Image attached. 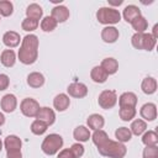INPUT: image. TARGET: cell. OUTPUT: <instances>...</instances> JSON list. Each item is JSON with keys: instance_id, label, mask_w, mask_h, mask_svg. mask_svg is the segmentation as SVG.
Returning a JSON list of instances; mask_svg holds the SVG:
<instances>
[{"instance_id": "obj_1", "label": "cell", "mask_w": 158, "mask_h": 158, "mask_svg": "<svg viewBox=\"0 0 158 158\" xmlns=\"http://www.w3.org/2000/svg\"><path fill=\"white\" fill-rule=\"evenodd\" d=\"M38 37L36 35H27L21 40V47L19 49V59L21 63L30 65L38 58Z\"/></svg>"}, {"instance_id": "obj_2", "label": "cell", "mask_w": 158, "mask_h": 158, "mask_svg": "<svg viewBox=\"0 0 158 158\" xmlns=\"http://www.w3.org/2000/svg\"><path fill=\"white\" fill-rule=\"evenodd\" d=\"M98 151L101 156L109 158H123L127 153V148L123 143L112 139H109L104 146L99 147Z\"/></svg>"}, {"instance_id": "obj_3", "label": "cell", "mask_w": 158, "mask_h": 158, "mask_svg": "<svg viewBox=\"0 0 158 158\" xmlns=\"http://www.w3.org/2000/svg\"><path fill=\"white\" fill-rule=\"evenodd\" d=\"M62 147H63V138L58 133H49L48 136L44 137L41 144V149L47 156H53L58 153Z\"/></svg>"}, {"instance_id": "obj_4", "label": "cell", "mask_w": 158, "mask_h": 158, "mask_svg": "<svg viewBox=\"0 0 158 158\" xmlns=\"http://www.w3.org/2000/svg\"><path fill=\"white\" fill-rule=\"evenodd\" d=\"M96 19L102 25H115L121 20V14L115 7H100L96 12Z\"/></svg>"}, {"instance_id": "obj_5", "label": "cell", "mask_w": 158, "mask_h": 158, "mask_svg": "<svg viewBox=\"0 0 158 158\" xmlns=\"http://www.w3.org/2000/svg\"><path fill=\"white\" fill-rule=\"evenodd\" d=\"M117 102V95L115 90H104L98 98V104L101 109L109 110L112 109Z\"/></svg>"}, {"instance_id": "obj_6", "label": "cell", "mask_w": 158, "mask_h": 158, "mask_svg": "<svg viewBox=\"0 0 158 158\" xmlns=\"http://www.w3.org/2000/svg\"><path fill=\"white\" fill-rule=\"evenodd\" d=\"M40 109H41L40 107V104L35 99H32V98H26L20 104L21 112L25 116H27V117H36L37 114H38V111H40Z\"/></svg>"}, {"instance_id": "obj_7", "label": "cell", "mask_w": 158, "mask_h": 158, "mask_svg": "<svg viewBox=\"0 0 158 158\" xmlns=\"http://www.w3.org/2000/svg\"><path fill=\"white\" fill-rule=\"evenodd\" d=\"M67 91H68L69 96H73V98H77V99H81V98L86 96V94H88V86L85 84H83V83L74 81V83H72V84L68 85Z\"/></svg>"}, {"instance_id": "obj_8", "label": "cell", "mask_w": 158, "mask_h": 158, "mask_svg": "<svg viewBox=\"0 0 158 158\" xmlns=\"http://www.w3.org/2000/svg\"><path fill=\"white\" fill-rule=\"evenodd\" d=\"M0 106L4 112H14L15 109L17 107V99L14 94H6L2 96L1 101H0Z\"/></svg>"}, {"instance_id": "obj_9", "label": "cell", "mask_w": 158, "mask_h": 158, "mask_svg": "<svg viewBox=\"0 0 158 158\" xmlns=\"http://www.w3.org/2000/svg\"><path fill=\"white\" fill-rule=\"evenodd\" d=\"M36 118L40 120V121H42V122H44L47 126H51L56 121V114H54V111L51 107L44 106V107H41L40 109Z\"/></svg>"}, {"instance_id": "obj_10", "label": "cell", "mask_w": 158, "mask_h": 158, "mask_svg": "<svg viewBox=\"0 0 158 158\" xmlns=\"http://www.w3.org/2000/svg\"><path fill=\"white\" fill-rule=\"evenodd\" d=\"M139 115L146 121H154L157 118V106H156V104H153V102L144 104L139 110Z\"/></svg>"}, {"instance_id": "obj_11", "label": "cell", "mask_w": 158, "mask_h": 158, "mask_svg": "<svg viewBox=\"0 0 158 158\" xmlns=\"http://www.w3.org/2000/svg\"><path fill=\"white\" fill-rule=\"evenodd\" d=\"M51 17H52L57 23L65 22V21L69 19V10H68L65 6H63V5L54 6V7L52 9Z\"/></svg>"}, {"instance_id": "obj_12", "label": "cell", "mask_w": 158, "mask_h": 158, "mask_svg": "<svg viewBox=\"0 0 158 158\" xmlns=\"http://www.w3.org/2000/svg\"><path fill=\"white\" fill-rule=\"evenodd\" d=\"M118 36H120L118 30L116 27H114V26H106L101 31V38L106 43H114V42H116L118 40Z\"/></svg>"}, {"instance_id": "obj_13", "label": "cell", "mask_w": 158, "mask_h": 158, "mask_svg": "<svg viewBox=\"0 0 158 158\" xmlns=\"http://www.w3.org/2000/svg\"><path fill=\"white\" fill-rule=\"evenodd\" d=\"M136 104H137V96L135 93L126 91L121 94L118 98L120 107H136Z\"/></svg>"}, {"instance_id": "obj_14", "label": "cell", "mask_w": 158, "mask_h": 158, "mask_svg": "<svg viewBox=\"0 0 158 158\" xmlns=\"http://www.w3.org/2000/svg\"><path fill=\"white\" fill-rule=\"evenodd\" d=\"M69 105H70V99H69V96L67 94L60 93V94L56 95V98L53 99V106L59 112L65 111L69 107Z\"/></svg>"}, {"instance_id": "obj_15", "label": "cell", "mask_w": 158, "mask_h": 158, "mask_svg": "<svg viewBox=\"0 0 158 158\" xmlns=\"http://www.w3.org/2000/svg\"><path fill=\"white\" fill-rule=\"evenodd\" d=\"M2 42L6 47L9 48H14V47H17L21 42V37L17 32L15 31H7L4 33L2 36Z\"/></svg>"}, {"instance_id": "obj_16", "label": "cell", "mask_w": 158, "mask_h": 158, "mask_svg": "<svg viewBox=\"0 0 158 158\" xmlns=\"http://www.w3.org/2000/svg\"><path fill=\"white\" fill-rule=\"evenodd\" d=\"M86 123H88V127L89 130H93V131H96V130H101L105 125V120L101 115L99 114H91L88 120H86Z\"/></svg>"}, {"instance_id": "obj_17", "label": "cell", "mask_w": 158, "mask_h": 158, "mask_svg": "<svg viewBox=\"0 0 158 158\" xmlns=\"http://www.w3.org/2000/svg\"><path fill=\"white\" fill-rule=\"evenodd\" d=\"M21 146H22L21 139L15 135L7 136L4 141V147H5L6 152H9V151H21Z\"/></svg>"}, {"instance_id": "obj_18", "label": "cell", "mask_w": 158, "mask_h": 158, "mask_svg": "<svg viewBox=\"0 0 158 158\" xmlns=\"http://www.w3.org/2000/svg\"><path fill=\"white\" fill-rule=\"evenodd\" d=\"M100 67L106 72L107 75H111V74H115L118 70V62L112 57H107V58L102 59Z\"/></svg>"}, {"instance_id": "obj_19", "label": "cell", "mask_w": 158, "mask_h": 158, "mask_svg": "<svg viewBox=\"0 0 158 158\" xmlns=\"http://www.w3.org/2000/svg\"><path fill=\"white\" fill-rule=\"evenodd\" d=\"M122 16L125 19V21L127 22H132L135 19L142 16L141 15V10L136 6V5H127L125 9H123V12H122Z\"/></svg>"}, {"instance_id": "obj_20", "label": "cell", "mask_w": 158, "mask_h": 158, "mask_svg": "<svg viewBox=\"0 0 158 158\" xmlns=\"http://www.w3.org/2000/svg\"><path fill=\"white\" fill-rule=\"evenodd\" d=\"M27 84L31 86V88H41L43 84H44V77L42 73L40 72H32L27 75Z\"/></svg>"}, {"instance_id": "obj_21", "label": "cell", "mask_w": 158, "mask_h": 158, "mask_svg": "<svg viewBox=\"0 0 158 158\" xmlns=\"http://www.w3.org/2000/svg\"><path fill=\"white\" fill-rule=\"evenodd\" d=\"M73 137H74V139H77L78 142H86V141H89V138L91 137L90 130H89L88 127L80 125V126H78V127L74 128V131H73Z\"/></svg>"}, {"instance_id": "obj_22", "label": "cell", "mask_w": 158, "mask_h": 158, "mask_svg": "<svg viewBox=\"0 0 158 158\" xmlns=\"http://www.w3.org/2000/svg\"><path fill=\"white\" fill-rule=\"evenodd\" d=\"M141 89L147 95L154 94L157 90V80L152 77H146L141 83Z\"/></svg>"}, {"instance_id": "obj_23", "label": "cell", "mask_w": 158, "mask_h": 158, "mask_svg": "<svg viewBox=\"0 0 158 158\" xmlns=\"http://www.w3.org/2000/svg\"><path fill=\"white\" fill-rule=\"evenodd\" d=\"M0 62L6 68L14 67V64L16 62V54H15V52L12 49H5V51H2V53L0 56Z\"/></svg>"}, {"instance_id": "obj_24", "label": "cell", "mask_w": 158, "mask_h": 158, "mask_svg": "<svg viewBox=\"0 0 158 158\" xmlns=\"http://www.w3.org/2000/svg\"><path fill=\"white\" fill-rule=\"evenodd\" d=\"M107 77H109V75L106 74V72H105L100 65H95V67L91 69V72H90V78L93 79V81L99 83V84L105 83L106 79H107Z\"/></svg>"}, {"instance_id": "obj_25", "label": "cell", "mask_w": 158, "mask_h": 158, "mask_svg": "<svg viewBox=\"0 0 158 158\" xmlns=\"http://www.w3.org/2000/svg\"><path fill=\"white\" fill-rule=\"evenodd\" d=\"M146 130H147V123H146V121L142 120V118L135 120V121L131 123V127H130L131 133L135 135V136H141V135H143V133L146 132Z\"/></svg>"}, {"instance_id": "obj_26", "label": "cell", "mask_w": 158, "mask_h": 158, "mask_svg": "<svg viewBox=\"0 0 158 158\" xmlns=\"http://www.w3.org/2000/svg\"><path fill=\"white\" fill-rule=\"evenodd\" d=\"M43 15V10L38 4H30L26 9V16L28 19H33V20H40Z\"/></svg>"}, {"instance_id": "obj_27", "label": "cell", "mask_w": 158, "mask_h": 158, "mask_svg": "<svg viewBox=\"0 0 158 158\" xmlns=\"http://www.w3.org/2000/svg\"><path fill=\"white\" fill-rule=\"evenodd\" d=\"M91 139H93V143L99 148V147L104 146L110 138H109V136H107V133H106L105 131H102V130H96V131H94V133H93V136H91Z\"/></svg>"}, {"instance_id": "obj_28", "label": "cell", "mask_w": 158, "mask_h": 158, "mask_svg": "<svg viewBox=\"0 0 158 158\" xmlns=\"http://www.w3.org/2000/svg\"><path fill=\"white\" fill-rule=\"evenodd\" d=\"M131 26H132V28L136 31V33H143V32L147 30V27H148V22H147V20H146V17L139 16V17L135 19V20L131 22Z\"/></svg>"}, {"instance_id": "obj_29", "label": "cell", "mask_w": 158, "mask_h": 158, "mask_svg": "<svg viewBox=\"0 0 158 158\" xmlns=\"http://www.w3.org/2000/svg\"><path fill=\"white\" fill-rule=\"evenodd\" d=\"M115 137L117 138V142L125 143V142H128L131 139L132 133H131L130 128H127V127H118L115 131Z\"/></svg>"}, {"instance_id": "obj_30", "label": "cell", "mask_w": 158, "mask_h": 158, "mask_svg": "<svg viewBox=\"0 0 158 158\" xmlns=\"http://www.w3.org/2000/svg\"><path fill=\"white\" fill-rule=\"evenodd\" d=\"M142 143L144 146H157L158 144V135L156 131H146L142 136Z\"/></svg>"}, {"instance_id": "obj_31", "label": "cell", "mask_w": 158, "mask_h": 158, "mask_svg": "<svg viewBox=\"0 0 158 158\" xmlns=\"http://www.w3.org/2000/svg\"><path fill=\"white\" fill-rule=\"evenodd\" d=\"M118 115L122 121H131L136 116V107H120Z\"/></svg>"}, {"instance_id": "obj_32", "label": "cell", "mask_w": 158, "mask_h": 158, "mask_svg": "<svg viewBox=\"0 0 158 158\" xmlns=\"http://www.w3.org/2000/svg\"><path fill=\"white\" fill-rule=\"evenodd\" d=\"M56 27H57V22L51 16H46L41 21V30L44 32H52L53 30H56Z\"/></svg>"}, {"instance_id": "obj_33", "label": "cell", "mask_w": 158, "mask_h": 158, "mask_svg": "<svg viewBox=\"0 0 158 158\" xmlns=\"http://www.w3.org/2000/svg\"><path fill=\"white\" fill-rule=\"evenodd\" d=\"M156 43H157V40H156L151 33H146V32L143 33V44H142V49L151 52V51L154 48Z\"/></svg>"}, {"instance_id": "obj_34", "label": "cell", "mask_w": 158, "mask_h": 158, "mask_svg": "<svg viewBox=\"0 0 158 158\" xmlns=\"http://www.w3.org/2000/svg\"><path fill=\"white\" fill-rule=\"evenodd\" d=\"M47 125L40 120H35L32 123H31V132L33 135H37V136H41L43 135L46 131H47Z\"/></svg>"}, {"instance_id": "obj_35", "label": "cell", "mask_w": 158, "mask_h": 158, "mask_svg": "<svg viewBox=\"0 0 158 158\" xmlns=\"http://www.w3.org/2000/svg\"><path fill=\"white\" fill-rule=\"evenodd\" d=\"M14 12V5L9 0H0V15L1 16H11Z\"/></svg>"}, {"instance_id": "obj_36", "label": "cell", "mask_w": 158, "mask_h": 158, "mask_svg": "<svg viewBox=\"0 0 158 158\" xmlns=\"http://www.w3.org/2000/svg\"><path fill=\"white\" fill-rule=\"evenodd\" d=\"M38 21L37 20H33V19H28V17H26L23 21H22V23H21V27H22V30L23 31H27V32H31V31H35L37 27H38Z\"/></svg>"}, {"instance_id": "obj_37", "label": "cell", "mask_w": 158, "mask_h": 158, "mask_svg": "<svg viewBox=\"0 0 158 158\" xmlns=\"http://www.w3.org/2000/svg\"><path fill=\"white\" fill-rule=\"evenodd\" d=\"M143 158H158V147L157 146H146L142 152Z\"/></svg>"}, {"instance_id": "obj_38", "label": "cell", "mask_w": 158, "mask_h": 158, "mask_svg": "<svg viewBox=\"0 0 158 158\" xmlns=\"http://www.w3.org/2000/svg\"><path fill=\"white\" fill-rule=\"evenodd\" d=\"M144 33V32H143ZM143 33H135L131 38V43L136 49H142L143 44Z\"/></svg>"}, {"instance_id": "obj_39", "label": "cell", "mask_w": 158, "mask_h": 158, "mask_svg": "<svg viewBox=\"0 0 158 158\" xmlns=\"http://www.w3.org/2000/svg\"><path fill=\"white\" fill-rule=\"evenodd\" d=\"M70 151L73 152V154L75 156V158H80V157L84 154V147H83V144H80L79 142H78V143L72 144Z\"/></svg>"}, {"instance_id": "obj_40", "label": "cell", "mask_w": 158, "mask_h": 158, "mask_svg": "<svg viewBox=\"0 0 158 158\" xmlns=\"http://www.w3.org/2000/svg\"><path fill=\"white\" fill-rule=\"evenodd\" d=\"M10 85V79L6 74H0V91L7 89Z\"/></svg>"}, {"instance_id": "obj_41", "label": "cell", "mask_w": 158, "mask_h": 158, "mask_svg": "<svg viewBox=\"0 0 158 158\" xmlns=\"http://www.w3.org/2000/svg\"><path fill=\"white\" fill-rule=\"evenodd\" d=\"M57 158H75V156L73 154V152L70 151V148H64V149L59 151Z\"/></svg>"}, {"instance_id": "obj_42", "label": "cell", "mask_w": 158, "mask_h": 158, "mask_svg": "<svg viewBox=\"0 0 158 158\" xmlns=\"http://www.w3.org/2000/svg\"><path fill=\"white\" fill-rule=\"evenodd\" d=\"M6 158H22L21 151H9L6 152Z\"/></svg>"}, {"instance_id": "obj_43", "label": "cell", "mask_w": 158, "mask_h": 158, "mask_svg": "<svg viewBox=\"0 0 158 158\" xmlns=\"http://www.w3.org/2000/svg\"><path fill=\"white\" fill-rule=\"evenodd\" d=\"M123 1L122 0H117V1H114V0H109V5H112V6H118L121 5Z\"/></svg>"}, {"instance_id": "obj_44", "label": "cell", "mask_w": 158, "mask_h": 158, "mask_svg": "<svg viewBox=\"0 0 158 158\" xmlns=\"http://www.w3.org/2000/svg\"><path fill=\"white\" fill-rule=\"evenodd\" d=\"M157 31H158V25H154V27H153V33H151L156 40L158 38V35H157Z\"/></svg>"}, {"instance_id": "obj_45", "label": "cell", "mask_w": 158, "mask_h": 158, "mask_svg": "<svg viewBox=\"0 0 158 158\" xmlns=\"http://www.w3.org/2000/svg\"><path fill=\"white\" fill-rule=\"evenodd\" d=\"M5 123V116L2 112H0V126H2Z\"/></svg>"}, {"instance_id": "obj_46", "label": "cell", "mask_w": 158, "mask_h": 158, "mask_svg": "<svg viewBox=\"0 0 158 158\" xmlns=\"http://www.w3.org/2000/svg\"><path fill=\"white\" fill-rule=\"evenodd\" d=\"M1 149H2V142H1V139H0V152H1Z\"/></svg>"}]
</instances>
